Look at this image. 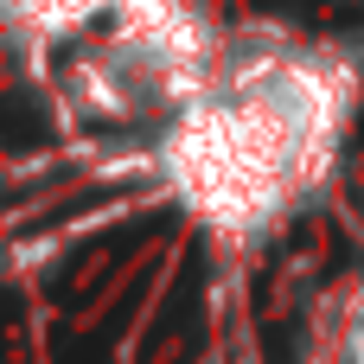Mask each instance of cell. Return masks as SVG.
Instances as JSON below:
<instances>
[{
  "mask_svg": "<svg viewBox=\"0 0 364 364\" xmlns=\"http://www.w3.org/2000/svg\"><path fill=\"white\" fill-rule=\"evenodd\" d=\"M358 58L301 32H224L205 90L154 141L173 198L224 243H269L333 179Z\"/></svg>",
  "mask_w": 364,
  "mask_h": 364,
  "instance_id": "obj_1",
  "label": "cell"
},
{
  "mask_svg": "<svg viewBox=\"0 0 364 364\" xmlns=\"http://www.w3.org/2000/svg\"><path fill=\"white\" fill-rule=\"evenodd\" d=\"M333 364H364V288L352 294V314L339 320V339H333Z\"/></svg>",
  "mask_w": 364,
  "mask_h": 364,
  "instance_id": "obj_4",
  "label": "cell"
},
{
  "mask_svg": "<svg viewBox=\"0 0 364 364\" xmlns=\"http://www.w3.org/2000/svg\"><path fill=\"white\" fill-rule=\"evenodd\" d=\"M128 0H6V45L19 70H45L64 45H77L90 26L122 13Z\"/></svg>",
  "mask_w": 364,
  "mask_h": 364,
  "instance_id": "obj_3",
  "label": "cell"
},
{
  "mask_svg": "<svg viewBox=\"0 0 364 364\" xmlns=\"http://www.w3.org/2000/svg\"><path fill=\"white\" fill-rule=\"evenodd\" d=\"M218 45L224 32H211L192 0H128L77 38L70 64L51 77V96L70 122L147 128L160 141L205 90Z\"/></svg>",
  "mask_w": 364,
  "mask_h": 364,
  "instance_id": "obj_2",
  "label": "cell"
}]
</instances>
